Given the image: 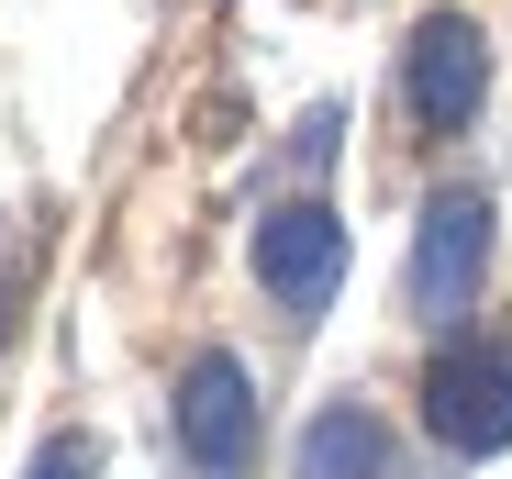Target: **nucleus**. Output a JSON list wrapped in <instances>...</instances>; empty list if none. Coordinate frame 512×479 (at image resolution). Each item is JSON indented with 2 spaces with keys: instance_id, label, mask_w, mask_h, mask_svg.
<instances>
[{
  "instance_id": "1",
  "label": "nucleus",
  "mask_w": 512,
  "mask_h": 479,
  "mask_svg": "<svg viewBox=\"0 0 512 479\" xmlns=\"http://www.w3.org/2000/svg\"><path fill=\"white\" fill-rule=\"evenodd\" d=\"M423 435L446 457H501L512 446V346H446L423 368Z\"/></svg>"
},
{
  "instance_id": "2",
  "label": "nucleus",
  "mask_w": 512,
  "mask_h": 479,
  "mask_svg": "<svg viewBox=\"0 0 512 479\" xmlns=\"http://www.w3.org/2000/svg\"><path fill=\"white\" fill-rule=\"evenodd\" d=\"M401 90H412V123L423 134H457L490 101V34L468 12H423L412 23V56H401Z\"/></svg>"
},
{
  "instance_id": "3",
  "label": "nucleus",
  "mask_w": 512,
  "mask_h": 479,
  "mask_svg": "<svg viewBox=\"0 0 512 479\" xmlns=\"http://www.w3.org/2000/svg\"><path fill=\"white\" fill-rule=\"evenodd\" d=\"M479 279H490V201L479 190H435L423 201V234H412V301L446 324V312L479 301Z\"/></svg>"
},
{
  "instance_id": "4",
  "label": "nucleus",
  "mask_w": 512,
  "mask_h": 479,
  "mask_svg": "<svg viewBox=\"0 0 512 479\" xmlns=\"http://www.w3.org/2000/svg\"><path fill=\"white\" fill-rule=\"evenodd\" d=\"M179 457L201 479H245V457H256V390L223 346L190 357V379H179Z\"/></svg>"
},
{
  "instance_id": "5",
  "label": "nucleus",
  "mask_w": 512,
  "mask_h": 479,
  "mask_svg": "<svg viewBox=\"0 0 512 479\" xmlns=\"http://www.w3.org/2000/svg\"><path fill=\"white\" fill-rule=\"evenodd\" d=\"M256 279H268L290 312H323L334 279H346V223H334L323 201H279L268 223H256Z\"/></svg>"
},
{
  "instance_id": "6",
  "label": "nucleus",
  "mask_w": 512,
  "mask_h": 479,
  "mask_svg": "<svg viewBox=\"0 0 512 479\" xmlns=\"http://www.w3.org/2000/svg\"><path fill=\"white\" fill-rule=\"evenodd\" d=\"M390 468V435L368 402H323L312 435H301V479H379Z\"/></svg>"
},
{
  "instance_id": "7",
  "label": "nucleus",
  "mask_w": 512,
  "mask_h": 479,
  "mask_svg": "<svg viewBox=\"0 0 512 479\" xmlns=\"http://www.w3.org/2000/svg\"><path fill=\"white\" fill-rule=\"evenodd\" d=\"M23 479H101V435H78V424H67V435H45Z\"/></svg>"
},
{
  "instance_id": "8",
  "label": "nucleus",
  "mask_w": 512,
  "mask_h": 479,
  "mask_svg": "<svg viewBox=\"0 0 512 479\" xmlns=\"http://www.w3.org/2000/svg\"><path fill=\"white\" fill-rule=\"evenodd\" d=\"M0 324H12V312H0Z\"/></svg>"
}]
</instances>
